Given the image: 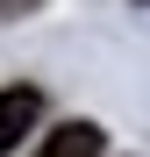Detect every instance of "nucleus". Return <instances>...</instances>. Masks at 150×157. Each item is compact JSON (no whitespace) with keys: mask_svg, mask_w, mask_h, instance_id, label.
Here are the masks:
<instances>
[{"mask_svg":"<svg viewBox=\"0 0 150 157\" xmlns=\"http://www.w3.org/2000/svg\"><path fill=\"white\" fill-rule=\"evenodd\" d=\"M36 114H43V93L36 86H7V93H0V157L36 128Z\"/></svg>","mask_w":150,"mask_h":157,"instance_id":"f257e3e1","label":"nucleus"},{"mask_svg":"<svg viewBox=\"0 0 150 157\" xmlns=\"http://www.w3.org/2000/svg\"><path fill=\"white\" fill-rule=\"evenodd\" d=\"M100 128L93 121H64V128H50V157H100Z\"/></svg>","mask_w":150,"mask_h":157,"instance_id":"f03ea898","label":"nucleus"},{"mask_svg":"<svg viewBox=\"0 0 150 157\" xmlns=\"http://www.w3.org/2000/svg\"><path fill=\"white\" fill-rule=\"evenodd\" d=\"M14 7H29V0H0V14H14Z\"/></svg>","mask_w":150,"mask_h":157,"instance_id":"7ed1b4c3","label":"nucleus"}]
</instances>
